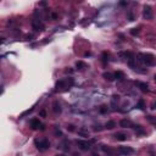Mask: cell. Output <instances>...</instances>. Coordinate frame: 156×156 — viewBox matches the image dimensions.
<instances>
[{
	"label": "cell",
	"mask_w": 156,
	"mask_h": 156,
	"mask_svg": "<svg viewBox=\"0 0 156 156\" xmlns=\"http://www.w3.org/2000/svg\"><path fill=\"white\" fill-rule=\"evenodd\" d=\"M138 57H139L138 60L146 66H155L156 65V59L151 54H139Z\"/></svg>",
	"instance_id": "cell-1"
},
{
	"label": "cell",
	"mask_w": 156,
	"mask_h": 156,
	"mask_svg": "<svg viewBox=\"0 0 156 156\" xmlns=\"http://www.w3.org/2000/svg\"><path fill=\"white\" fill-rule=\"evenodd\" d=\"M34 143H35V146H37V149L39 151H45V150H48L50 148V143L45 138L44 139H35Z\"/></svg>",
	"instance_id": "cell-2"
},
{
	"label": "cell",
	"mask_w": 156,
	"mask_h": 156,
	"mask_svg": "<svg viewBox=\"0 0 156 156\" xmlns=\"http://www.w3.org/2000/svg\"><path fill=\"white\" fill-rule=\"evenodd\" d=\"M72 78H67V79H61V81H59L55 85V88H56V90H61L62 88H68L70 85H72L73 83H68V81H71Z\"/></svg>",
	"instance_id": "cell-3"
},
{
	"label": "cell",
	"mask_w": 156,
	"mask_h": 156,
	"mask_svg": "<svg viewBox=\"0 0 156 156\" xmlns=\"http://www.w3.org/2000/svg\"><path fill=\"white\" fill-rule=\"evenodd\" d=\"M143 16H144V18H146V20H150V18L153 17V10H151V6H149V5H145V6H144Z\"/></svg>",
	"instance_id": "cell-4"
},
{
	"label": "cell",
	"mask_w": 156,
	"mask_h": 156,
	"mask_svg": "<svg viewBox=\"0 0 156 156\" xmlns=\"http://www.w3.org/2000/svg\"><path fill=\"white\" fill-rule=\"evenodd\" d=\"M118 151L122 154V155H130L134 153V149L133 148H129V146H120L118 148Z\"/></svg>",
	"instance_id": "cell-5"
},
{
	"label": "cell",
	"mask_w": 156,
	"mask_h": 156,
	"mask_svg": "<svg viewBox=\"0 0 156 156\" xmlns=\"http://www.w3.org/2000/svg\"><path fill=\"white\" fill-rule=\"evenodd\" d=\"M77 144H78L79 149L83 151H87L90 149V143H88L87 140H77Z\"/></svg>",
	"instance_id": "cell-6"
},
{
	"label": "cell",
	"mask_w": 156,
	"mask_h": 156,
	"mask_svg": "<svg viewBox=\"0 0 156 156\" xmlns=\"http://www.w3.org/2000/svg\"><path fill=\"white\" fill-rule=\"evenodd\" d=\"M29 126H31L32 129H39V127L42 126V123H40V121L38 118H32L29 121Z\"/></svg>",
	"instance_id": "cell-7"
},
{
	"label": "cell",
	"mask_w": 156,
	"mask_h": 156,
	"mask_svg": "<svg viewBox=\"0 0 156 156\" xmlns=\"http://www.w3.org/2000/svg\"><path fill=\"white\" fill-rule=\"evenodd\" d=\"M135 85L139 87V89L142 90L143 93H146V92L149 90V87H148L146 83H143V82H135Z\"/></svg>",
	"instance_id": "cell-8"
},
{
	"label": "cell",
	"mask_w": 156,
	"mask_h": 156,
	"mask_svg": "<svg viewBox=\"0 0 156 156\" xmlns=\"http://www.w3.org/2000/svg\"><path fill=\"white\" fill-rule=\"evenodd\" d=\"M115 138H116L117 140H120V142H125V140H127V134L120 132V133H116V134H115Z\"/></svg>",
	"instance_id": "cell-9"
},
{
	"label": "cell",
	"mask_w": 156,
	"mask_h": 156,
	"mask_svg": "<svg viewBox=\"0 0 156 156\" xmlns=\"http://www.w3.org/2000/svg\"><path fill=\"white\" fill-rule=\"evenodd\" d=\"M102 77H104L106 81H109V82H112V81L115 79L114 73H110V72H105V73H102Z\"/></svg>",
	"instance_id": "cell-10"
},
{
	"label": "cell",
	"mask_w": 156,
	"mask_h": 156,
	"mask_svg": "<svg viewBox=\"0 0 156 156\" xmlns=\"http://www.w3.org/2000/svg\"><path fill=\"white\" fill-rule=\"evenodd\" d=\"M32 26L34 31H43V26L39 23V21H33L32 22Z\"/></svg>",
	"instance_id": "cell-11"
},
{
	"label": "cell",
	"mask_w": 156,
	"mask_h": 156,
	"mask_svg": "<svg viewBox=\"0 0 156 156\" xmlns=\"http://www.w3.org/2000/svg\"><path fill=\"white\" fill-rule=\"evenodd\" d=\"M114 76H115V78H116V79H118V81H123V79H125V73H123V72H121V71L115 72Z\"/></svg>",
	"instance_id": "cell-12"
},
{
	"label": "cell",
	"mask_w": 156,
	"mask_h": 156,
	"mask_svg": "<svg viewBox=\"0 0 156 156\" xmlns=\"http://www.w3.org/2000/svg\"><path fill=\"white\" fill-rule=\"evenodd\" d=\"M120 126H121L122 128H128V127L132 126V123H130V121H128V120H121Z\"/></svg>",
	"instance_id": "cell-13"
},
{
	"label": "cell",
	"mask_w": 156,
	"mask_h": 156,
	"mask_svg": "<svg viewBox=\"0 0 156 156\" xmlns=\"http://www.w3.org/2000/svg\"><path fill=\"white\" fill-rule=\"evenodd\" d=\"M76 67L78 68V70H83L87 67V65H85L83 61H77V63H76Z\"/></svg>",
	"instance_id": "cell-14"
},
{
	"label": "cell",
	"mask_w": 156,
	"mask_h": 156,
	"mask_svg": "<svg viewBox=\"0 0 156 156\" xmlns=\"http://www.w3.org/2000/svg\"><path fill=\"white\" fill-rule=\"evenodd\" d=\"M54 111H55V114H60L61 112V106H60V104L57 101L54 102Z\"/></svg>",
	"instance_id": "cell-15"
},
{
	"label": "cell",
	"mask_w": 156,
	"mask_h": 156,
	"mask_svg": "<svg viewBox=\"0 0 156 156\" xmlns=\"http://www.w3.org/2000/svg\"><path fill=\"white\" fill-rule=\"evenodd\" d=\"M67 145H68V142H67V140H63V143L60 145V149H62V150L67 151V150L70 149V146H67Z\"/></svg>",
	"instance_id": "cell-16"
},
{
	"label": "cell",
	"mask_w": 156,
	"mask_h": 156,
	"mask_svg": "<svg viewBox=\"0 0 156 156\" xmlns=\"http://www.w3.org/2000/svg\"><path fill=\"white\" fill-rule=\"evenodd\" d=\"M116 127V122L115 121H109L107 123H106V128L107 129H112V128Z\"/></svg>",
	"instance_id": "cell-17"
},
{
	"label": "cell",
	"mask_w": 156,
	"mask_h": 156,
	"mask_svg": "<svg viewBox=\"0 0 156 156\" xmlns=\"http://www.w3.org/2000/svg\"><path fill=\"white\" fill-rule=\"evenodd\" d=\"M134 129H135V132H137L138 134H144V133H145L144 129H143V127L139 126V125H138V126H134Z\"/></svg>",
	"instance_id": "cell-18"
},
{
	"label": "cell",
	"mask_w": 156,
	"mask_h": 156,
	"mask_svg": "<svg viewBox=\"0 0 156 156\" xmlns=\"http://www.w3.org/2000/svg\"><path fill=\"white\" fill-rule=\"evenodd\" d=\"M137 107L140 109V110H144V109H145V101H144L143 99H140L139 100V102H138V105H137Z\"/></svg>",
	"instance_id": "cell-19"
},
{
	"label": "cell",
	"mask_w": 156,
	"mask_h": 156,
	"mask_svg": "<svg viewBox=\"0 0 156 156\" xmlns=\"http://www.w3.org/2000/svg\"><path fill=\"white\" fill-rule=\"evenodd\" d=\"M78 133H79V135H82V137H89V133H88V130H85V129H79L78 130Z\"/></svg>",
	"instance_id": "cell-20"
},
{
	"label": "cell",
	"mask_w": 156,
	"mask_h": 156,
	"mask_svg": "<svg viewBox=\"0 0 156 156\" xmlns=\"http://www.w3.org/2000/svg\"><path fill=\"white\" fill-rule=\"evenodd\" d=\"M102 150H104L105 153H107V154H110V155H112V154H114V153H115V151H114V150H112V149H110V148H106L105 145L102 146Z\"/></svg>",
	"instance_id": "cell-21"
},
{
	"label": "cell",
	"mask_w": 156,
	"mask_h": 156,
	"mask_svg": "<svg viewBox=\"0 0 156 156\" xmlns=\"http://www.w3.org/2000/svg\"><path fill=\"white\" fill-rule=\"evenodd\" d=\"M99 111H100V114H106V112H107V106H106V105H101Z\"/></svg>",
	"instance_id": "cell-22"
},
{
	"label": "cell",
	"mask_w": 156,
	"mask_h": 156,
	"mask_svg": "<svg viewBox=\"0 0 156 156\" xmlns=\"http://www.w3.org/2000/svg\"><path fill=\"white\" fill-rule=\"evenodd\" d=\"M139 32H140V31H139L138 28H133L132 31H130V34H132V35H138Z\"/></svg>",
	"instance_id": "cell-23"
},
{
	"label": "cell",
	"mask_w": 156,
	"mask_h": 156,
	"mask_svg": "<svg viewBox=\"0 0 156 156\" xmlns=\"http://www.w3.org/2000/svg\"><path fill=\"white\" fill-rule=\"evenodd\" d=\"M118 100H120V96H118V95H114V96H112V106H115L116 101H118Z\"/></svg>",
	"instance_id": "cell-24"
},
{
	"label": "cell",
	"mask_w": 156,
	"mask_h": 156,
	"mask_svg": "<svg viewBox=\"0 0 156 156\" xmlns=\"http://www.w3.org/2000/svg\"><path fill=\"white\" fill-rule=\"evenodd\" d=\"M148 120H149L151 123H154V126H156V117L153 118V116H148Z\"/></svg>",
	"instance_id": "cell-25"
},
{
	"label": "cell",
	"mask_w": 156,
	"mask_h": 156,
	"mask_svg": "<svg viewBox=\"0 0 156 156\" xmlns=\"http://www.w3.org/2000/svg\"><path fill=\"white\" fill-rule=\"evenodd\" d=\"M55 134H56V135H60V137L62 135V133H61V130H60V129H57V127L55 128Z\"/></svg>",
	"instance_id": "cell-26"
},
{
	"label": "cell",
	"mask_w": 156,
	"mask_h": 156,
	"mask_svg": "<svg viewBox=\"0 0 156 156\" xmlns=\"http://www.w3.org/2000/svg\"><path fill=\"white\" fill-rule=\"evenodd\" d=\"M39 115H40L42 117H45V116H46V112H45V110H42V111L39 112Z\"/></svg>",
	"instance_id": "cell-27"
},
{
	"label": "cell",
	"mask_w": 156,
	"mask_h": 156,
	"mask_svg": "<svg viewBox=\"0 0 156 156\" xmlns=\"http://www.w3.org/2000/svg\"><path fill=\"white\" fill-rule=\"evenodd\" d=\"M67 129H68L70 132H73V130H74V128H73V126H72V125H70V126L67 127Z\"/></svg>",
	"instance_id": "cell-28"
},
{
	"label": "cell",
	"mask_w": 156,
	"mask_h": 156,
	"mask_svg": "<svg viewBox=\"0 0 156 156\" xmlns=\"http://www.w3.org/2000/svg\"><path fill=\"white\" fill-rule=\"evenodd\" d=\"M153 109H154V110H156V101L153 104Z\"/></svg>",
	"instance_id": "cell-29"
},
{
	"label": "cell",
	"mask_w": 156,
	"mask_h": 156,
	"mask_svg": "<svg viewBox=\"0 0 156 156\" xmlns=\"http://www.w3.org/2000/svg\"><path fill=\"white\" fill-rule=\"evenodd\" d=\"M92 156H99V155H98L96 153H93V154H92Z\"/></svg>",
	"instance_id": "cell-30"
},
{
	"label": "cell",
	"mask_w": 156,
	"mask_h": 156,
	"mask_svg": "<svg viewBox=\"0 0 156 156\" xmlns=\"http://www.w3.org/2000/svg\"><path fill=\"white\" fill-rule=\"evenodd\" d=\"M154 79H155V82H156V76H155V77H154Z\"/></svg>",
	"instance_id": "cell-31"
},
{
	"label": "cell",
	"mask_w": 156,
	"mask_h": 156,
	"mask_svg": "<svg viewBox=\"0 0 156 156\" xmlns=\"http://www.w3.org/2000/svg\"><path fill=\"white\" fill-rule=\"evenodd\" d=\"M74 156H79V155H77V154H74Z\"/></svg>",
	"instance_id": "cell-32"
},
{
	"label": "cell",
	"mask_w": 156,
	"mask_h": 156,
	"mask_svg": "<svg viewBox=\"0 0 156 156\" xmlns=\"http://www.w3.org/2000/svg\"><path fill=\"white\" fill-rule=\"evenodd\" d=\"M57 156H65V155H57Z\"/></svg>",
	"instance_id": "cell-33"
}]
</instances>
